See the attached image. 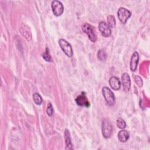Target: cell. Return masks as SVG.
Listing matches in <instances>:
<instances>
[{
  "instance_id": "cell-5",
  "label": "cell",
  "mask_w": 150,
  "mask_h": 150,
  "mask_svg": "<svg viewBox=\"0 0 150 150\" xmlns=\"http://www.w3.org/2000/svg\"><path fill=\"white\" fill-rule=\"evenodd\" d=\"M118 18L122 24H125L128 19L131 16V12L127 9L121 7L118 11Z\"/></svg>"
},
{
  "instance_id": "cell-11",
  "label": "cell",
  "mask_w": 150,
  "mask_h": 150,
  "mask_svg": "<svg viewBox=\"0 0 150 150\" xmlns=\"http://www.w3.org/2000/svg\"><path fill=\"white\" fill-rule=\"evenodd\" d=\"M109 84L111 88L114 90H118L121 87V82L120 79L115 76L110 77L109 80Z\"/></svg>"
},
{
  "instance_id": "cell-9",
  "label": "cell",
  "mask_w": 150,
  "mask_h": 150,
  "mask_svg": "<svg viewBox=\"0 0 150 150\" xmlns=\"http://www.w3.org/2000/svg\"><path fill=\"white\" fill-rule=\"evenodd\" d=\"M75 101L76 104L80 107H88L90 106V103L84 92H82L80 95L78 96L75 99Z\"/></svg>"
},
{
  "instance_id": "cell-7",
  "label": "cell",
  "mask_w": 150,
  "mask_h": 150,
  "mask_svg": "<svg viewBox=\"0 0 150 150\" xmlns=\"http://www.w3.org/2000/svg\"><path fill=\"white\" fill-rule=\"evenodd\" d=\"M121 82L123 91L125 93H128L131 88V79L129 74L127 73H124L122 74Z\"/></svg>"
},
{
  "instance_id": "cell-3",
  "label": "cell",
  "mask_w": 150,
  "mask_h": 150,
  "mask_svg": "<svg viewBox=\"0 0 150 150\" xmlns=\"http://www.w3.org/2000/svg\"><path fill=\"white\" fill-rule=\"evenodd\" d=\"M59 45L64 53V54L69 57H71L73 56V49L71 45L64 39H60L59 40Z\"/></svg>"
},
{
  "instance_id": "cell-8",
  "label": "cell",
  "mask_w": 150,
  "mask_h": 150,
  "mask_svg": "<svg viewBox=\"0 0 150 150\" xmlns=\"http://www.w3.org/2000/svg\"><path fill=\"white\" fill-rule=\"evenodd\" d=\"M98 28L101 35L104 37L107 38L111 35V28L106 22L104 21H101L98 24Z\"/></svg>"
},
{
  "instance_id": "cell-17",
  "label": "cell",
  "mask_w": 150,
  "mask_h": 150,
  "mask_svg": "<svg viewBox=\"0 0 150 150\" xmlns=\"http://www.w3.org/2000/svg\"><path fill=\"white\" fill-rule=\"evenodd\" d=\"M97 56H98V58L100 60H101V61L105 60L107 58V53H106V52L105 51V50L103 49L99 50L97 53Z\"/></svg>"
},
{
  "instance_id": "cell-6",
  "label": "cell",
  "mask_w": 150,
  "mask_h": 150,
  "mask_svg": "<svg viewBox=\"0 0 150 150\" xmlns=\"http://www.w3.org/2000/svg\"><path fill=\"white\" fill-rule=\"evenodd\" d=\"M51 6L53 13L55 16H59L63 13L64 11V7L63 4L60 1L57 0L53 1L51 4Z\"/></svg>"
},
{
  "instance_id": "cell-21",
  "label": "cell",
  "mask_w": 150,
  "mask_h": 150,
  "mask_svg": "<svg viewBox=\"0 0 150 150\" xmlns=\"http://www.w3.org/2000/svg\"><path fill=\"white\" fill-rule=\"evenodd\" d=\"M134 81L136 83V84H137V86L139 87L142 86V84H143V81L142 79L138 76H134Z\"/></svg>"
},
{
  "instance_id": "cell-1",
  "label": "cell",
  "mask_w": 150,
  "mask_h": 150,
  "mask_svg": "<svg viewBox=\"0 0 150 150\" xmlns=\"http://www.w3.org/2000/svg\"><path fill=\"white\" fill-rule=\"evenodd\" d=\"M82 30L87 36L88 39L92 42H95L97 40V37L95 29L93 26L91 25L85 23L82 25Z\"/></svg>"
},
{
  "instance_id": "cell-20",
  "label": "cell",
  "mask_w": 150,
  "mask_h": 150,
  "mask_svg": "<svg viewBox=\"0 0 150 150\" xmlns=\"http://www.w3.org/2000/svg\"><path fill=\"white\" fill-rule=\"evenodd\" d=\"M53 108L52 107V105L50 103H49L47 107V109H46V113L48 115V116L49 117H52L53 114Z\"/></svg>"
},
{
  "instance_id": "cell-15",
  "label": "cell",
  "mask_w": 150,
  "mask_h": 150,
  "mask_svg": "<svg viewBox=\"0 0 150 150\" xmlns=\"http://www.w3.org/2000/svg\"><path fill=\"white\" fill-rule=\"evenodd\" d=\"M107 22H108V25L110 26L111 28H114L115 26L116 25V22L114 16L112 15H108L107 17Z\"/></svg>"
},
{
  "instance_id": "cell-13",
  "label": "cell",
  "mask_w": 150,
  "mask_h": 150,
  "mask_svg": "<svg viewBox=\"0 0 150 150\" xmlns=\"http://www.w3.org/2000/svg\"><path fill=\"white\" fill-rule=\"evenodd\" d=\"M64 140H65V149H73V145L71 143V139L70 137V134L67 129L64 130Z\"/></svg>"
},
{
  "instance_id": "cell-16",
  "label": "cell",
  "mask_w": 150,
  "mask_h": 150,
  "mask_svg": "<svg viewBox=\"0 0 150 150\" xmlns=\"http://www.w3.org/2000/svg\"><path fill=\"white\" fill-rule=\"evenodd\" d=\"M33 99L35 103L37 105H40L42 103V98L40 95L38 93H35L33 94Z\"/></svg>"
},
{
  "instance_id": "cell-19",
  "label": "cell",
  "mask_w": 150,
  "mask_h": 150,
  "mask_svg": "<svg viewBox=\"0 0 150 150\" xmlns=\"http://www.w3.org/2000/svg\"><path fill=\"white\" fill-rule=\"evenodd\" d=\"M43 59L47 61V62H52V57H51V56L49 53V49L47 47L46 48V50H45V53L43 54L42 55Z\"/></svg>"
},
{
  "instance_id": "cell-14",
  "label": "cell",
  "mask_w": 150,
  "mask_h": 150,
  "mask_svg": "<svg viewBox=\"0 0 150 150\" xmlns=\"http://www.w3.org/2000/svg\"><path fill=\"white\" fill-rule=\"evenodd\" d=\"M118 139L121 142H125L129 137V134L126 130H124L123 129L120 131L117 135Z\"/></svg>"
},
{
  "instance_id": "cell-10",
  "label": "cell",
  "mask_w": 150,
  "mask_h": 150,
  "mask_svg": "<svg viewBox=\"0 0 150 150\" xmlns=\"http://www.w3.org/2000/svg\"><path fill=\"white\" fill-rule=\"evenodd\" d=\"M139 61V54L137 51H135L131 56L130 60V70L132 71H135L137 69Z\"/></svg>"
},
{
  "instance_id": "cell-12",
  "label": "cell",
  "mask_w": 150,
  "mask_h": 150,
  "mask_svg": "<svg viewBox=\"0 0 150 150\" xmlns=\"http://www.w3.org/2000/svg\"><path fill=\"white\" fill-rule=\"evenodd\" d=\"M20 32L21 35L24 36V38L27 40H30L32 39V34L29 26L26 25H23L20 28Z\"/></svg>"
},
{
  "instance_id": "cell-18",
  "label": "cell",
  "mask_w": 150,
  "mask_h": 150,
  "mask_svg": "<svg viewBox=\"0 0 150 150\" xmlns=\"http://www.w3.org/2000/svg\"><path fill=\"white\" fill-rule=\"evenodd\" d=\"M116 122H117V125L119 128L122 129H124L126 127V123L122 118H118Z\"/></svg>"
},
{
  "instance_id": "cell-4",
  "label": "cell",
  "mask_w": 150,
  "mask_h": 150,
  "mask_svg": "<svg viewBox=\"0 0 150 150\" xmlns=\"http://www.w3.org/2000/svg\"><path fill=\"white\" fill-rule=\"evenodd\" d=\"M112 127L110 122L107 119H104L101 125V132L103 137L105 138H110L112 134Z\"/></svg>"
},
{
  "instance_id": "cell-2",
  "label": "cell",
  "mask_w": 150,
  "mask_h": 150,
  "mask_svg": "<svg viewBox=\"0 0 150 150\" xmlns=\"http://www.w3.org/2000/svg\"><path fill=\"white\" fill-rule=\"evenodd\" d=\"M102 93L103 97L108 105L112 106L114 104L115 99L112 91L107 87H104L102 88Z\"/></svg>"
}]
</instances>
